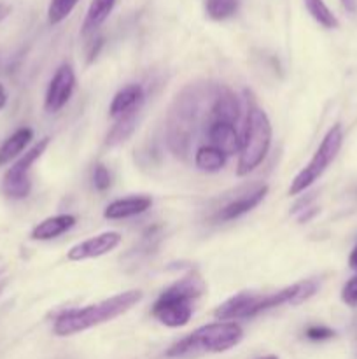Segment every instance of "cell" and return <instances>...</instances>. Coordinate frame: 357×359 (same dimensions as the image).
Listing matches in <instances>:
<instances>
[{"label": "cell", "instance_id": "cell-2", "mask_svg": "<svg viewBox=\"0 0 357 359\" xmlns=\"http://www.w3.org/2000/svg\"><path fill=\"white\" fill-rule=\"evenodd\" d=\"M205 293V283L196 273L182 277L160 294L153 305V318L168 328H181L192 318V302Z\"/></svg>", "mask_w": 357, "mask_h": 359}, {"label": "cell", "instance_id": "cell-20", "mask_svg": "<svg viewBox=\"0 0 357 359\" xmlns=\"http://www.w3.org/2000/svg\"><path fill=\"white\" fill-rule=\"evenodd\" d=\"M303 2L308 14H310L321 27L328 28V30H335V28L340 27L338 18H336L335 13L326 6L324 0H303Z\"/></svg>", "mask_w": 357, "mask_h": 359}, {"label": "cell", "instance_id": "cell-5", "mask_svg": "<svg viewBox=\"0 0 357 359\" xmlns=\"http://www.w3.org/2000/svg\"><path fill=\"white\" fill-rule=\"evenodd\" d=\"M343 146V128L340 123L332 125L329 128V132L326 133V137L322 139L321 146L315 151V154L312 156V160L304 165L303 170L293 179L289 188V195H300V193L307 191L326 170H328L329 165L335 161V158L338 156L340 149Z\"/></svg>", "mask_w": 357, "mask_h": 359}, {"label": "cell", "instance_id": "cell-16", "mask_svg": "<svg viewBox=\"0 0 357 359\" xmlns=\"http://www.w3.org/2000/svg\"><path fill=\"white\" fill-rule=\"evenodd\" d=\"M31 139H34V130L28 126L18 128L16 132L10 133L0 146V167H6L10 161L16 160L23 153L24 147L31 142Z\"/></svg>", "mask_w": 357, "mask_h": 359}, {"label": "cell", "instance_id": "cell-21", "mask_svg": "<svg viewBox=\"0 0 357 359\" xmlns=\"http://www.w3.org/2000/svg\"><path fill=\"white\" fill-rule=\"evenodd\" d=\"M203 6L210 20L224 21L237 14L240 0H203Z\"/></svg>", "mask_w": 357, "mask_h": 359}, {"label": "cell", "instance_id": "cell-28", "mask_svg": "<svg viewBox=\"0 0 357 359\" xmlns=\"http://www.w3.org/2000/svg\"><path fill=\"white\" fill-rule=\"evenodd\" d=\"M10 11H13V9H10L9 4H2V2H0V21L6 20V18L10 14Z\"/></svg>", "mask_w": 357, "mask_h": 359}, {"label": "cell", "instance_id": "cell-26", "mask_svg": "<svg viewBox=\"0 0 357 359\" xmlns=\"http://www.w3.org/2000/svg\"><path fill=\"white\" fill-rule=\"evenodd\" d=\"M343 6V9L346 11V13L354 14L357 11V0H340Z\"/></svg>", "mask_w": 357, "mask_h": 359}, {"label": "cell", "instance_id": "cell-9", "mask_svg": "<svg viewBox=\"0 0 357 359\" xmlns=\"http://www.w3.org/2000/svg\"><path fill=\"white\" fill-rule=\"evenodd\" d=\"M261 294L254 293H238L220 304L219 307L214 311V318L217 321H234V319H248L254 318L255 307H258Z\"/></svg>", "mask_w": 357, "mask_h": 359}, {"label": "cell", "instance_id": "cell-25", "mask_svg": "<svg viewBox=\"0 0 357 359\" xmlns=\"http://www.w3.org/2000/svg\"><path fill=\"white\" fill-rule=\"evenodd\" d=\"M342 302L349 307H357V276L350 277L342 287Z\"/></svg>", "mask_w": 357, "mask_h": 359}, {"label": "cell", "instance_id": "cell-1", "mask_svg": "<svg viewBox=\"0 0 357 359\" xmlns=\"http://www.w3.org/2000/svg\"><path fill=\"white\" fill-rule=\"evenodd\" d=\"M142 291L130 290L107 298L100 304L88 305L83 309H70V311L62 312L56 318L52 332L56 337H70L76 335V333H83L86 330H91L94 326H100L122 316L130 309L135 307L142 300Z\"/></svg>", "mask_w": 357, "mask_h": 359}, {"label": "cell", "instance_id": "cell-30", "mask_svg": "<svg viewBox=\"0 0 357 359\" xmlns=\"http://www.w3.org/2000/svg\"><path fill=\"white\" fill-rule=\"evenodd\" d=\"M261 359H279L276 356H265V358H261Z\"/></svg>", "mask_w": 357, "mask_h": 359}, {"label": "cell", "instance_id": "cell-13", "mask_svg": "<svg viewBox=\"0 0 357 359\" xmlns=\"http://www.w3.org/2000/svg\"><path fill=\"white\" fill-rule=\"evenodd\" d=\"M144 90L140 84H128L122 90H119L115 93V97L112 98L111 107H108V114L111 118L118 119L122 114H128L132 111H140L144 104Z\"/></svg>", "mask_w": 357, "mask_h": 359}, {"label": "cell", "instance_id": "cell-23", "mask_svg": "<svg viewBox=\"0 0 357 359\" xmlns=\"http://www.w3.org/2000/svg\"><path fill=\"white\" fill-rule=\"evenodd\" d=\"M336 332L335 330L328 328V326H322V325H312L308 326L307 332H304V337L312 342H324V340H331L335 339Z\"/></svg>", "mask_w": 357, "mask_h": 359}, {"label": "cell", "instance_id": "cell-7", "mask_svg": "<svg viewBox=\"0 0 357 359\" xmlns=\"http://www.w3.org/2000/svg\"><path fill=\"white\" fill-rule=\"evenodd\" d=\"M76 88V74L70 65H62L55 72L52 79L49 81L48 91H46L44 107L48 112H58L69 104L70 97Z\"/></svg>", "mask_w": 357, "mask_h": 359}, {"label": "cell", "instance_id": "cell-11", "mask_svg": "<svg viewBox=\"0 0 357 359\" xmlns=\"http://www.w3.org/2000/svg\"><path fill=\"white\" fill-rule=\"evenodd\" d=\"M153 200L150 196H126V198L114 200L104 210L105 219H128L144 214L150 209Z\"/></svg>", "mask_w": 357, "mask_h": 359}, {"label": "cell", "instance_id": "cell-24", "mask_svg": "<svg viewBox=\"0 0 357 359\" xmlns=\"http://www.w3.org/2000/svg\"><path fill=\"white\" fill-rule=\"evenodd\" d=\"M93 186L98 191H105L111 186V172L107 170V167L102 163H98L93 170Z\"/></svg>", "mask_w": 357, "mask_h": 359}, {"label": "cell", "instance_id": "cell-8", "mask_svg": "<svg viewBox=\"0 0 357 359\" xmlns=\"http://www.w3.org/2000/svg\"><path fill=\"white\" fill-rule=\"evenodd\" d=\"M121 238L122 237L118 231H105V233L91 237L70 248V251L66 252V258H69V262H86V259L100 258V256L114 251L121 244Z\"/></svg>", "mask_w": 357, "mask_h": 359}, {"label": "cell", "instance_id": "cell-29", "mask_svg": "<svg viewBox=\"0 0 357 359\" xmlns=\"http://www.w3.org/2000/svg\"><path fill=\"white\" fill-rule=\"evenodd\" d=\"M6 104H7V91L6 88L2 86V83H0V111L6 107Z\"/></svg>", "mask_w": 357, "mask_h": 359}, {"label": "cell", "instance_id": "cell-18", "mask_svg": "<svg viewBox=\"0 0 357 359\" xmlns=\"http://www.w3.org/2000/svg\"><path fill=\"white\" fill-rule=\"evenodd\" d=\"M195 165L203 172H219L226 165V156L217 147L205 144L195 153Z\"/></svg>", "mask_w": 357, "mask_h": 359}, {"label": "cell", "instance_id": "cell-17", "mask_svg": "<svg viewBox=\"0 0 357 359\" xmlns=\"http://www.w3.org/2000/svg\"><path fill=\"white\" fill-rule=\"evenodd\" d=\"M114 6L115 0H91L86 16H84L83 28H80L83 35L97 32L98 28L105 23V20H107L108 14L112 13Z\"/></svg>", "mask_w": 357, "mask_h": 359}, {"label": "cell", "instance_id": "cell-27", "mask_svg": "<svg viewBox=\"0 0 357 359\" xmlns=\"http://www.w3.org/2000/svg\"><path fill=\"white\" fill-rule=\"evenodd\" d=\"M349 266H350V269H352V270H357V245L352 249V252H350V256H349Z\"/></svg>", "mask_w": 357, "mask_h": 359}, {"label": "cell", "instance_id": "cell-6", "mask_svg": "<svg viewBox=\"0 0 357 359\" xmlns=\"http://www.w3.org/2000/svg\"><path fill=\"white\" fill-rule=\"evenodd\" d=\"M49 146V137L38 140L30 151L23 154L9 170L4 174V182H2V191L4 195L9 196L13 200H23L30 195L31 189V181H30V168L38 158L44 154V151Z\"/></svg>", "mask_w": 357, "mask_h": 359}, {"label": "cell", "instance_id": "cell-12", "mask_svg": "<svg viewBox=\"0 0 357 359\" xmlns=\"http://www.w3.org/2000/svg\"><path fill=\"white\" fill-rule=\"evenodd\" d=\"M240 112L241 107L237 95L231 90H227V88H220V90L217 91L216 98H214L212 107H210L212 121H223L237 125V121L240 119Z\"/></svg>", "mask_w": 357, "mask_h": 359}, {"label": "cell", "instance_id": "cell-4", "mask_svg": "<svg viewBox=\"0 0 357 359\" xmlns=\"http://www.w3.org/2000/svg\"><path fill=\"white\" fill-rule=\"evenodd\" d=\"M270 146H272V123L262 109L251 107L241 135L237 174L244 177L254 172L265 161Z\"/></svg>", "mask_w": 357, "mask_h": 359}, {"label": "cell", "instance_id": "cell-3", "mask_svg": "<svg viewBox=\"0 0 357 359\" xmlns=\"http://www.w3.org/2000/svg\"><path fill=\"white\" fill-rule=\"evenodd\" d=\"M244 339L240 325L231 321H219L195 330L167 351L168 358H195L200 354L226 353Z\"/></svg>", "mask_w": 357, "mask_h": 359}, {"label": "cell", "instance_id": "cell-14", "mask_svg": "<svg viewBox=\"0 0 357 359\" xmlns=\"http://www.w3.org/2000/svg\"><path fill=\"white\" fill-rule=\"evenodd\" d=\"M266 193H268V186H258L254 191L247 193V195L240 196V198L233 200V202L227 203L226 207L219 210L217 214V219L219 221H233L237 217L244 216V214L251 212L254 207H258L259 203L265 200Z\"/></svg>", "mask_w": 357, "mask_h": 359}, {"label": "cell", "instance_id": "cell-15", "mask_svg": "<svg viewBox=\"0 0 357 359\" xmlns=\"http://www.w3.org/2000/svg\"><path fill=\"white\" fill-rule=\"evenodd\" d=\"M76 216H72V214L51 216L48 217V219L41 221V223L31 230V238H34V241H52V238L66 233L70 228L76 226Z\"/></svg>", "mask_w": 357, "mask_h": 359}, {"label": "cell", "instance_id": "cell-19", "mask_svg": "<svg viewBox=\"0 0 357 359\" xmlns=\"http://www.w3.org/2000/svg\"><path fill=\"white\" fill-rule=\"evenodd\" d=\"M136 114H139V111H132L128 112V114H122L121 118L115 119L114 126L111 128L107 140H105L107 146H118V144L125 142V140L132 135L136 125Z\"/></svg>", "mask_w": 357, "mask_h": 359}, {"label": "cell", "instance_id": "cell-22", "mask_svg": "<svg viewBox=\"0 0 357 359\" xmlns=\"http://www.w3.org/2000/svg\"><path fill=\"white\" fill-rule=\"evenodd\" d=\"M79 0H51L48 7V20L51 25L62 23L76 9Z\"/></svg>", "mask_w": 357, "mask_h": 359}, {"label": "cell", "instance_id": "cell-10", "mask_svg": "<svg viewBox=\"0 0 357 359\" xmlns=\"http://www.w3.org/2000/svg\"><path fill=\"white\" fill-rule=\"evenodd\" d=\"M206 137H209L210 146L217 147L226 158L240 153L241 137L238 135L237 128L231 123L212 121L206 130Z\"/></svg>", "mask_w": 357, "mask_h": 359}]
</instances>
